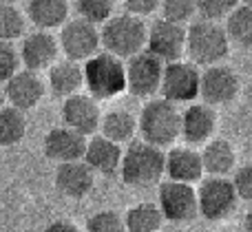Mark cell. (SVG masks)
<instances>
[{
	"instance_id": "obj_18",
	"label": "cell",
	"mask_w": 252,
	"mask_h": 232,
	"mask_svg": "<svg viewBox=\"0 0 252 232\" xmlns=\"http://www.w3.org/2000/svg\"><path fill=\"white\" fill-rule=\"evenodd\" d=\"M84 148H87V137L75 133L69 126H56L44 135L42 150L51 162H73V159L84 157Z\"/></svg>"
},
{
	"instance_id": "obj_23",
	"label": "cell",
	"mask_w": 252,
	"mask_h": 232,
	"mask_svg": "<svg viewBox=\"0 0 252 232\" xmlns=\"http://www.w3.org/2000/svg\"><path fill=\"white\" fill-rule=\"evenodd\" d=\"M27 18L44 31L62 27L69 18V0H29Z\"/></svg>"
},
{
	"instance_id": "obj_26",
	"label": "cell",
	"mask_w": 252,
	"mask_h": 232,
	"mask_svg": "<svg viewBox=\"0 0 252 232\" xmlns=\"http://www.w3.org/2000/svg\"><path fill=\"white\" fill-rule=\"evenodd\" d=\"M164 215H161L159 206L155 203H137L133 206L124 217V228L126 232H159L164 226Z\"/></svg>"
},
{
	"instance_id": "obj_24",
	"label": "cell",
	"mask_w": 252,
	"mask_h": 232,
	"mask_svg": "<svg viewBox=\"0 0 252 232\" xmlns=\"http://www.w3.org/2000/svg\"><path fill=\"white\" fill-rule=\"evenodd\" d=\"M135 131H137V119L133 117V113H128L124 109L109 111L100 119V135L109 137V140L118 142V144L130 142Z\"/></svg>"
},
{
	"instance_id": "obj_27",
	"label": "cell",
	"mask_w": 252,
	"mask_h": 232,
	"mask_svg": "<svg viewBox=\"0 0 252 232\" xmlns=\"http://www.w3.org/2000/svg\"><path fill=\"white\" fill-rule=\"evenodd\" d=\"M27 135V115L16 106H2L0 109V146H18Z\"/></svg>"
},
{
	"instance_id": "obj_40",
	"label": "cell",
	"mask_w": 252,
	"mask_h": 232,
	"mask_svg": "<svg viewBox=\"0 0 252 232\" xmlns=\"http://www.w3.org/2000/svg\"><path fill=\"white\" fill-rule=\"evenodd\" d=\"M244 4H250V7H252V0H244Z\"/></svg>"
},
{
	"instance_id": "obj_1",
	"label": "cell",
	"mask_w": 252,
	"mask_h": 232,
	"mask_svg": "<svg viewBox=\"0 0 252 232\" xmlns=\"http://www.w3.org/2000/svg\"><path fill=\"white\" fill-rule=\"evenodd\" d=\"M166 153L159 146H153L148 142H130V146L122 153L120 162V175L122 181L130 188H151L157 186L164 177Z\"/></svg>"
},
{
	"instance_id": "obj_10",
	"label": "cell",
	"mask_w": 252,
	"mask_h": 232,
	"mask_svg": "<svg viewBox=\"0 0 252 232\" xmlns=\"http://www.w3.org/2000/svg\"><path fill=\"white\" fill-rule=\"evenodd\" d=\"M161 75H164V62L155 58L151 51H139L128 58L126 64V91L135 97H153L159 91Z\"/></svg>"
},
{
	"instance_id": "obj_7",
	"label": "cell",
	"mask_w": 252,
	"mask_h": 232,
	"mask_svg": "<svg viewBox=\"0 0 252 232\" xmlns=\"http://www.w3.org/2000/svg\"><path fill=\"white\" fill-rule=\"evenodd\" d=\"M199 78L201 71L197 69L195 62H166L164 75H161L159 93L161 97L182 104V102H192L199 97Z\"/></svg>"
},
{
	"instance_id": "obj_8",
	"label": "cell",
	"mask_w": 252,
	"mask_h": 232,
	"mask_svg": "<svg viewBox=\"0 0 252 232\" xmlns=\"http://www.w3.org/2000/svg\"><path fill=\"white\" fill-rule=\"evenodd\" d=\"M241 80L235 69L226 64H210L199 78V97L210 106H226L239 97Z\"/></svg>"
},
{
	"instance_id": "obj_29",
	"label": "cell",
	"mask_w": 252,
	"mask_h": 232,
	"mask_svg": "<svg viewBox=\"0 0 252 232\" xmlns=\"http://www.w3.org/2000/svg\"><path fill=\"white\" fill-rule=\"evenodd\" d=\"M78 18L93 25H104L115 9V0H75Z\"/></svg>"
},
{
	"instance_id": "obj_38",
	"label": "cell",
	"mask_w": 252,
	"mask_h": 232,
	"mask_svg": "<svg viewBox=\"0 0 252 232\" xmlns=\"http://www.w3.org/2000/svg\"><path fill=\"white\" fill-rule=\"evenodd\" d=\"M2 106H4V91L0 88V109H2Z\"/></svg>"
},
{
	"instance_id": "obj_30",
	"label": "cell",
	"mask_w": 252,
	"mask_h": 232,
	"mask_svg": "<svg viewBox=\"0 0 252 232\" xmlns=\"http://www.w3.org/2000/svg\"><path fill=\"white\" fill-rule=\"evenodd\" d=\"M159 11L166 20L184 25L197 13V0H161Z\"/></svg>"
},
{
	"instance_id": "obj_9",
	"label": "cell",
	"mask_w": 252,
	"mask_h": 232,
	"mask_svg": "<svg viewBox=\"0 0 252 232\" xmlns=\"http://www.w3.org/2000/svg\"><path fill=\"white\" fill-rule=\"evenodd\" d=\"M157 206L166 221L173 224H188L199 215L197 208V190L192 184H182V181L168 179L159 186L157 193Z\"/></svg>"
},
{
	"instance_id": "obj_20",
	"label": "cell",
	"mask_w": 252,
	"mask_h": 232,
	"mask_svg": "<svg viewBox=\"0 0 252 232\" xmlns=\"http://www.w3.org/2000/svg\"><path fill=\"white\" fill-rule=\"evenodd\" d=\"M164 175L168 179L182 181V184H197L204 177V164H201V153L192 148H173L166 153Z\"/></svg>"
},
{
	"instance_id": "obj_28",
	"label": "cell",
	"mask_w": 252,
	"mask_h": 232,
	"mask_svg": "<svg viewBox=\"0 0 252 232\" xmlns=\"http://www.w3.org/2000/svg\"><path fill=\"white\" fill-rule=\"evenodd\" d=\"M27 18L16 4H0V42H13L22 38Z\"/></svg>"
},
{
	"instance_id": "obj_37",
	"label": "cell",
	"mask_w": 252,
	"mask_h": 232,
	"mask_svg": "<svg viewBox=\"0 0 252 232\" xmlns=\"http://www.w3.org/2000/svg\"><path fill=\"white\" fill-rule=\"evenodd\" d=\"M244 228H246V232H252V206H250V210L246 212V219H244Z\"/></svg>"
},
{
	"instance_id": "obj_32",
	"label": "cell",
	"mask_w": 252,
	"mask_h": 232,
	"mask_svg": "<svg viewBox=\"0 0 252 232\" xmlns=\"http://www.w3.org/2000/svg\"><path fill=\"white\" fill-rule=\"evenodd\" d=\"M239 4V0H197V13L206 20H221Z\"/></svg>"
},
{
	"instance_id": "obj_16",
	"label": "cell",
	"mask_w": 252,
	"mask_h": 232,
	"mask_svg": "<svg viewBox=\"0 0 252 232\" xmlns=\"http://www.w3.org/2000/svg\"><path fill=\"white\" fill-rule=\"evenodd\" d=\"M58 193L69 199H84L93 190L95 184V173L84 159H73V162L58 164L56 177H53Z\"/></svg>"
},
{
	"instance_id": "obj_31",
	"label": "cell",
	"mask_w": 252,
	"mask_h": 232,
	"mask_svg": "<svg viewBox=\"0 0 252 232\" xmlns=\"http://www.w3.org/2000/svg\"><path fill=\"white\" fill-rule=\"evenodd\" d=\"M87 232H126L124 219L115 210H100L89 217Z\"/></svg>"
},
{
	"instance_id": "obj_34",
	"label": "cell",
	"mask_w": 252,
	"mask_h": 232,
	"mask_svg": "<svg viewBox=\"0 0 252 232\" xmlns=\"http://www.w3.org/2000/svg\"><path fill=\"white\" fill-rule=\"evenodd\" d=\"M232 186H235L237 197L252 203V164L237 168L235 177H232Z\"/></svg>"
},
{
	"instance_id": "obj_21",
	"label": "cell",
	"mask_w": 252,
	"mask_h": 232,
	"mask_svg": "<svg viewBox=\"0 0 252 232\" xmlns=\"http://www.w3.org/2000/svg\"><path fill=\"white\" fill-rule=\"evenodd\" d=\"M84 87V73L80 62L73 60H62L53 62L49 66V88L56 97H69L80 93V88Z\"/></svg>"
},
{
	"instance_id": "obj_17",
	"label": "cell",
	"mask_w": 252,
	"mask_h": 232,
	"mask_svg": "<svg viewBox=\"0 0 252 232\" xmlns=\"http://www.w3.org/2000/svg\"><path fill=\"white\" fill-rule=\"evenodd\" d=\"M217 131V111L215 106L199 102V104H190L182 113V131L179 137L188 142V144H206Z\"/></svg>"
},
{
	"instance_id": "obj_2",
	"label": "cell",
	"mask_w": 252,
	"mask_h": 232,
	"mask_svg": "<svg viewBox=\"0 0 252 232\" xmlns=\"http://www.w3.org/2000/svg\"><path fill=\"white\" fill-rule=\"evenodd\" d=\"M137 131L144 142L166 148L179 137L182 111L166 97H148L137 119Z\"/></svg>"
},
{
	"instance_id": "obj_13",
	"label": "cell",
	"mask_w": 252,
	"mask_h": 232,
	"mask_svg": "<svg viewBox=\"0 0 252 232\" xmlns=\"http://www.w3.org/2000/svg\"><path fill=\"white\" fill-rule=\"evenodd\" d=\"M62 122L64 126L73 128L75 133L84 137H91L100 128V104L93 95H84V93H75V95L64 97L62 102Z\"/></svg>"
},
{
	"instance_id": "obj_12",
	"label": "cell",
	"mask_w": 252,
	"mask_h": 232,
	"mask_svg": "<svg viewBox=\"0 0 252 232\" xmlns=\"http://www.w3.org/2000/svg\"><path fill=\"white\" fill-rule=\"evenodd\" d=\"M146 51H151L155 58H159L164 64L166 62L182 60V56L186 53V29H184V25L170 22L166 18L155 20L148 27Z\"/></svg>"
},
{
	"instance_id": "obj_33",
	"label": "cell",
	"mask_w": 252,
	"mask_h": 232,
	"mask_svg": "<svg viewBox=\"0 0 252 232\" xmlns=\"http://www.w3.org/2000/svg\"><path fill=\"white\" fill-rule=\"evenodd\" d=\"M20 66V56L11 42H0V84H4Z\"/></svg>"
},
{
	"instance_id": "obj_19",
	"label": "cell",
	"mask_w": 252,
	"mask_h": 232,
	"mask_svg": "<svg viewBox=\"0 0 252 232\" xmlns=\"http://www.w3.org/2000/svg\"><path fill=\"white\" fill-rule=\"evenodd\" d=\"M84 162L93 168V173L100 175H115L120 171V162H122V148L118 142L109 140L104 135H93L87 140V148H84Z\"/></svg>"
},
{
	"instance_id": "obj_22",
	"label": "cell",
	"mask_w": 252,
	"mask_h": 232,
	"mask_svg": "<svg viewBox=\"0 0 252 232\" xmlns=\"http://www.w3.org/2000/svg\"><path fill=\"white\" fill-rule=\"evenodd\" d=\"M201 164L204 173H208L210 177H226L235 171L237 153L228 140H208L201 150Z\"/></svg>"
},
{
	"instance_id": "obj_3",
	"label": "cell",
	"mask_w": 252,
	"mask_h": 232,
	"mask_svg": "<svg viewBox=\"0 0 252 232\" xmlns=\"http://www.w3.org/2000/svg\"><path fill=\"white\" fill-rule=\"evenodd\" d=\"M84 87L95 100H111L126 91V64L113 53H95L82 66Z\"/></svg>"
},
{
	"instance_id": "obj_36",
	"label": "cell",
	"mask_w": 252,
	"mask_h": 232,
	"mask_svg": "<svg viewBox=\"0 0 252 232\" xmlns=\"http://www.w3.org/2000/svg\"><path fill=\"white\" fill-rule=\"evenodd\" d=\"M44 232H80V228L66 219H58V221H51V224L44 228Z\"/></svg>"
},
{
	"instance_id": "obj_5",
	"label": "cell",
	"mask_w": 252,
	"mask_h": 232,
	"mask_svg": "<svg viewBox=\"0 0 252 232\" xmlns=\"http://www.w3.org/2000/svg\"><path fill=\"white\" fill-rule=\"evenodd\" d=\"M146 35L148 27L144 25V20L128 11L111 16L100 31L104 51L113 53L118 58H126V60L146 49Z\"/></svg>"
},
{
	"instance_id": "obj_39",
	"label": "cell",
	"mask_w": 252,
	"mask_h": 232,
	"mask_svg": "<svg viewBox=\"0 0 252 232\" xmlns=\"http://www.w3.org/2000/svg\"><path fill=\"white\" fill-rule=\"evenodd\" d=\"M18 0H0V4H16Z\"/></svg>"
},
{
	"instance_id": "obj_35",
	"label": "cell",
	"mask_w": 252,
	"mask_h": 232,
	"mask_svg": "<svg viewBox=\"0 0 252 232\" xmlns=\"http://www.w3.org/2000/svg\"><path fill=\"white\" fill-rule=\"evenodd\" d=\"M161 4V0H124V7L128 13H133V16H151L153 11H157Z\"/></svg>"
},
{
	"instance_id": "obj_14",
	"label": "cell",
	"mask_w": 252,
	"mask_h": 232,
	"mask_svg": "<svg viewBox=\"0 0 252 232\" xmlns=\"http://www.w3.org/2000/svg\"><path fill=\"white\" fill-rule=\"evenodd\" d=\"M44 97V82L38 71L18 69L11 78L4 82V100L20 111H31L40 104Z\"/></svg>"
},
{
	"instance_id": "obj_4",
	"label": "cell",
	"mask_w": 252,
	"mask_h": 232,
	"mask_svg": "<svg viewBox=\"0 0 252 232\" xmlns=\"http://www.w3.org/2000/svg\"><path fill=\"white\" fill-rule=\"evenodd\" d=\"M186 51L195 64H219L230 53V40H228L226 27L217 20L199 18L186 31Z\"/></svg>"
},
{
	"instance_id": "obj_11",
	"label": "cell",
	"mask_w": 252,
	"mask_h": 232,
	"mask_svg": "<svg viewBox=\"0 0 252 232\" xmlns=\"http://www.w3.org/2000/svg\"><path fill=\"white\" fill-rule=\"evenodd\" d=\"M58 44H60L62 53L69 60L84 62L97 53V49L102 47V40H100L97 25L82 20V18H75V20H66L62 25Z\"/></svg>"
},
{
	"instance_id": "obj_25",
	"label": "cell",
	"mask_w": 252,
	"mask_h": 232,
	"mask_svg": "<svg viewBox=\"0 0 252 232\" xmlns=\"http://www.w3.org/2000/svg\"><path fill=\"white\" fill-rule=\"evenodd\" d=\"M226 33L230 44L241 49H252V7L237 4L226 16Z\"/></svg>"
},
{
	"instance_id": "obj_15",
	"label": "cell",
	"mask_w": 252,
	"mask_h": 232,
	"mask_svg": "<svg viewBox=\"0 0 252 232\" xmlns=\"http://www.w3.org/2000/svg\"><path fill=\"white\" fill-rule=\"evenodd\" d=\"M58 53H60L58 40L49 31L38 29L22 38L18 56H20V62L25 64V69L38 71L40 73V71L49 69L53 62H58Z\"/></svg>"
},
{
	"instance_id": "obj_6",
	"label": "cell",
	"mask_w": 252,
	"mask_h": 232,
	"mask_svg": "<svg viewBox=\"0 0 252 232\" xmlns=\"http://www.w3.org/2000/svg\"><path fill=\"white\" fill-rule=\"evenodd\" d=\"M235 186L226 177H208L197 190V208L199 215L208 221H223L237 208Z\"/></svg>"
}]
</instances>
